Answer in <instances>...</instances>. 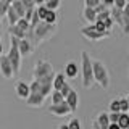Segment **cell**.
<instances>
[{"instance_id":"obj_32","label":"cell","mask_w":129,"mask_h":129,"mask_svg":"<svg viewBox=\"0 0 129 129\" xmlns=\"http://www.w3.org/2000/svg\"><path fill=\"white\" fill-rule=\"evenodd\" d=\"M70 90H71V86H70L68 82H64V86H63L61 89H60V94L63 95V99H64V97H66L68 94H70Z\"/></svg>"},{"instance_id":"obj_41","label":"cell","mask_w":129,"mask_h":129,"mask_svg":"<svg viewBox=\"0 0 129 129\" xmlns=\"http://www.w3.org/2000/svg\"><path fill=\"white\" fill-rule=\"evenodd\" d=\"M2 50H3V47H2V44H0V55H2Z\"/></svg>"},{"instance_id":"obj_42","label":"cell","mask_w":129,"mask_h":129,"mask_svg":"<svg viewBox=\"0 0 129 129\" xmlns=\"http://www.w3.org/2000/svg\"><path fill=\"white\" fill-rule=\"evenodd\" d=\"M0 37H2V27H0Z\"/></svg>"},{"instance_id":"obj_9","label":"cell","mask_w":129,"mask_h":129,"mask_svg":"<svg viewBox=\"0 0 129 129\" xmlns=\"http://www.w3.org/2000/svg\"><path fill=\"white\" fill-rule=\"evenodd\" d=\"M45 99L47 97H44L42 94H39V92H31L29 97H27L24 102H26L29 107H34V108H39V107H42L44 102H45Z\"/></svg>"},{"instance_id":"obj_36","label":"cell","mask_w":129,"mask_h":129,"mask_svg":"<svg viewBox=\"0 0 129 129\" xmlns=\"http://www.w3.org/2000/svg\"><path fill=\"white\" fill-rule=\"evenodd\" d=\"M100 2H102L103 5H105V7H111V5H113V2H115V0H100Z\"/></svg>"},{"instance_id":"obj_18","label":"cell","mask_w":129,"mask_h":129,"mask_svg":"<svg viewBox=\"0 0 129 129\" xmlns=\"http://www.w3.org/2000/svg\"><path fill=\"white\" fill-rule=\"evenodd\" d=\"M8 32H10V36H13V37L16 39H24L26 37V31L19 29L16 24H13V26H10V29H8Z\"/></svg>"},{"instance_id":"obj_28","label":"cell","mask_w":129,"mask_h":129,"mask_svg":"<svg viewBox=\"0 0 129 129\" xmlns=\"http://www.w3.org/2000/svg\"><path fill=\"white\" fill-rule=\"evenodd\" d=\"M36 11H37V15H39V19L42 21V19H44V16H45V13H47V8H45V5H39V7H36Z\"/></svg>"},{"instance_id":"obj_11","label":"cell","mask_w":129,"mask_h":129,"mask_svg":"<svg viewBox=\"0 0 129 129\" xmlns=\"http://www.w3.org/2000/svg\"><path fill=\"white\" fill-rule=\"evenodd\" d=\"M18 50H19V55L21 56H29L36 48L32 47V44L27 39H19L18 40Z\"/></svg>"},{"instance_id":"obj_5","label":"cell","mask_w":129,"mask_h":129,"mask_svg":"<svg viewBox=\"0 0 129 129\" xmlns=\"http://www.w3.org/2000/svg\"><path fill=\"white\" fill-rule=\"evenodd\" d=\"M18 40L19 39L10 36V50H8V55H7V58L10 60V63H11V68H13V74L15 76L19 73V68H21V58H23V56L19 55V50H18Z\"/></svg>"},{"instance_id":"obj_14","label":"cell","mask_w":129,"mask_h":129,"mask_svg":"<svg viewBox=\"0 0 129 129\" xmlns=\"http://www.w3.org/2000/svg\"><path fill=\"white\" fill-rule=\"evenodd\" d=\"M66 78H70V79H74V78H78V64L76 63H68L66 66H64V73H63Z\"/></svg>"},{"instance_id":"obj_39","label":"cell","mask_w":129,"mask_h":129,"mask_svg":"<svg viewBox=\"0 0 129 129\" xmlns=\"http://www.w3.org/2000/svg\"><path fill=\"white\" fill-rule=\"evenodd\" d=\"M34 3H36V7H39V5H44V0H34Z\"/></svg>"},{"instance_id":"obj_16","label":"cell","mask_w":129,"mask_h":129,"mask_svg":"<svg viewBox=\"0 0 129 129\" xmlns=\"http://www.w3.org/2000/svg\"><path fill=\"white\" fill-rule=\"evenodd\" d=\"M5 16H7V19H8V24L10 26H13V24H16V21L19 19V16L16 15V11L13 10V7H8V10H7V13H5Z\"/></svg>"},{"instance_id":"obj_21","label":"cell","mask_w":129,"mask_h":129,"mask_svg":"<svg viewBox=\"0 0 129 129\" xmlns=\"http://www.w3.org/2000/svg\"><path fill=\"white\" fill-rule=\"evenodd\" d=\"M60 3H61V0H45L44 5H45L47 10H55L56 11V8L60 7Z\"/></svg>"},{"instance_id":"obj_2","label":"cell","mask_w":129,"mask_h":129,"mask_svg":"<svg viewBox=\"0 0 129 129\" xmlns=\"http://www.w3.org/2000/svg\"><path fill=\"white\" fill-rule=\"evenodd\" d=\"M92 76H94V81L100 87L108 89V86H110V74H108L107 66L102 61H99V60H92Z\"/></svg>"},{"instance_id":"obj_38","label":"cell","mask_w":129,"mask_h":129,"mask_svg":"<svg viewBox=\"0 0 129 129\" xmlns=\"http://www.w3.org/2000/svg\"><path fill=\"white\" fill-rule=\"evenodd\" d=\"M92 129H102V127L97 124V121H94V123H92Z\"/></svg>"},{"instance_id":"obj_8","label":"cell","mask_w":129,"mask_h":129,"mask_svg":"<svg viewBox=\"0 0 129 129\" xmlns=\"http://www.w3.org/2000/svg\"><path fill=\"white\" fill-rule=\"evenodd\" d=\"M0 73L3 74L5 79H11L13 78V68H11L10 60L7 58V55H0Z\"/></svg>"},{"instance_id":"obj_17","label":"cell","mask_w":129,"mask_h":129,"mask_svg":"<svg viewBox=\"0 0 129 129\" xmlns=\"http://www.w3.org/2000/svg\"><path fill=\"white\" fill-rule=\"evenodd\" d=\"M97 124H99L102 129H107L108 127V124H110V119H108V113H99V116H97Z\"/></svg>"},{"instance_id":"obj_13","label":"cell","mask_w":129,"mask_h":129,"mask_svg":"<svg viewBox=\"0 0 129 129\" xmlns=\"http://www.w3.org/2000/svg\"><path fill=\"white\" fill-rule=\"evenodd\" d=\"M64 82H66V76L63 74V73H58V74L53 76V81H52V90H60Z\"/></svg>"},{"instance_id":"obj_7","label":"cell","mask_w":129,"mask_h":129,"mask_svg":"<svg viewBox=\"0 0 129 129\" xmlns=\"http://www.w3.org/2000/svg\"><path fill=\"white\" fill-rule=\"evenodd\" d=\"M48 111L52 113V115H55V116H70L71 115V108L68 107V103L64 102H60V103H52L50 105V108H48Z\"/></svg>"},{"instance_id":"obj_15","label":"cell","mask_w":129,"mask_h":129,"mask_svg":"<svg viewBox=\"0 0 129 129\" xmlns=\"http://www.w3.org/2000/svg\"><path fill=\"white\" fill-rule=\"evenodd\" d=\"M82 16H84V19H86V21H89V24H94L95 23V18H97V13L94 11V8L86 7L82 10Z\"/></svg>"},{"instance_id":"obj_1","label":"cell","mask_w":129,"mask_h":129,"mask_svg":"<svg viewBox=\"0 0 129 129\" xmlns=\"http://www.w3.org/2000/svg\"><path fill=\"white\" fill-rule=\"evenodd\" d=\"M56 32V23L55 24H48L45 21H39L32 27V34H34V44L36 47L39 44H42L44 40H48Z\"/></svg>"},{"instance_id":"obj_29","label":"cell","mask_w":129,"mask_h":129,"mask_svg":"<svg viewBox=\"0 0 129 129\" xmlns=\"http://www.w3.org/2000/svg\"><path fill=\"white\" fill-rule=\"evenodd\" d=\"M110 111H118V113H121L119 111V100L118 99H115V100H111V102H110Z\"/></svg>"},{"instance_id":"obj_35","label":"cell","mask_w":129,"mask_h":129,"mask_svg":"<svg viewBox=\"0 0 129 129\" xmlns=\"http://www.w3.org/2000/svg\"><path fill=\"white\" fill-rule=\"evenodd\" d=\"M84 3H86V7H89V8H94L97 3H100V0H84Z\"/></svg>"},{"instance_id":"obj_27","label":"cell","mask_w":129,"mask_h":129,"mask_svg":"<svg viewBox=\"0 0 129 129\" xmlns=\"http://www.w3.org/2000/svg\"><path fill=\"white\" fill-rule=\"evenodd\" d=\"M110 16V8H107V10H103L102 13H97V18L95 21H105V19Z\"/></svg>"},{"instance_id":"obj_3","label":"cell","mask_w":129,"mask_h":129,"mask_svg":"<svg viewBox=\"0 0 129 129\" xmlns=\"http://www.w3.org/2000/svg\"><path fill=\"white\" fill-rule=\"evenodd\" d=\"M81 71H82V86L89 89L94 84L92 76V58L87 52H81Z\"/></svg>"},{"instance_id":"obj_37","label":"cell","mask_w":129,"mask_h":129,"mask_svg":"<svg viewBox=\"0 0 129 129\" xmlns=\"http://www.w3.org/2000/svg\"><path fill=\"white\" fill-rule=\"evenodd\" d=\"M107 129H121L119 126H118V124H116V123H110V124H108V127Z\"/></svg>"},{"instance_id":"obj_25","label":"cell","mask_w":129,"mask_h":129,"mask_svg":"<svg viewBox=\"0 0 129 129\" xmlns=\"http://www.w3.org/2000/svg\"><path fill=\"white\" fill-rule=\"evenodd\" d=\"M16 26H18L19 29H23V31H27V27H29V21H27L26 18H19L18 21H16Z\"/></svg>"},{"instance_id":"obj_12","label":"cell","mask_w":129,"mask_h":129,"mask_svg":"<svg viewBox=\"0 0 129 129\" xmlns=\"http://www.w3.org/2000/svg\"><path fill=\"white\" fill-rule=\"evenodd\" d=\"M64 102L68 103V107H70L71 111L74 113L76 110H78V107H79V95H78V92H74V90L71 89L70 94L64 97Z\"/></svg>"},{"instance_id":"obj_10","label":"cell","mask_w":129,"mask_h":129,"mask_svg":"<svg viewBox=\"0 0 129 129\" xmlns=\"http://www.w3.org/2000/svg\"><path fill=\"white\" fill-rule=\"evenodd\" d=\"M15 92H16V95H18L21 100H26L27 97H29V94H31L29 84L24 82V81H18V82H16V86H15Z\"/></svg>"},{"instance_id":"obj_4","label":"cell","mask_w":129,"mask_h":129,"mask_svg":"<svg viewBox=\"0 0 129 129\" xmlns=\"http://www.w3.org/2000/svg\"><path fill=\"white\" fill-rule=\"evenodd\" d=\"M110 16L118 26L123 29L124 34H129V7L126 5L123 10L119 8H110Z\"/></svg>"},{"instance_id":"obj_19","label":"cell","mask_w":129,"mask_h":129,"mask_svg":"<svg viewBox=\"0 0 129 129\" xmlns=\"http://www.w3.org/2000/svg\"><path fill=\"white\" fill-rule=\"evenodd\" d=\"M116 124H118L121 129H129V116H127V113H119Z\"/></svg>"},{"instance_id":"obj_26","label":"cell","mask_w":129,"mask_h":129,"mask_svg":"<svg viewBox=\"0 0 129 129\" xmlns=\"http://www.w3.org/2000/svg\"><path fill=\"white\" fill-rule=\"evenodd\" d=\"M8 7H10V2H8V0H0V18L5 16Z\"/></svg>"},{"instance_id":"obj_22","label":"cell","mask_w":129,"mask_h":129,"mask_svg":"<svg viewBox=\"0 0 129 129\" xmlns=\"http://www.w3.org/2000/svg\"><path fill=\"white\" fill-rule=\"evenodd\" d=\"M50 95H52V103H60V102H63V95L60 94V90H52L50 92Z\"/></svg>"},{"instance_id":"obj_30","label":"cell","mask_w":129,"mask_h":129,"mask_svg":"<svg viewBox=\"0 0 129 129\" xmlns=\"http://www.w3.org/2000/svg\"><path fill=\"white\" fill-rule=\"evenodd\" d=\"M126 5H127V0H115L111 7H115V8H119V10H123V8L126 7Z\"/></svg>"},{"instance_id":"obj_34","label":"cell","mask_w":129,"mask_h":129,"mask_svg":"<svg viewBox=\"0 0 129 129\" xmlns=\"http://www.w3.org/2000/svg\"><path fill=\"white\" fill-rule=\"evenodd\" d=\"M118 116H119V113H118V111H111V113H108V119H110V123H116V121H118Z\"/></svg>"},{"instance_id":"obj_40","label":"cell","mask_w":129,"mask_h":129,"mask_svg":"<svg viewBox=\"0 0 129 129\" xmlns=\"http://www.w3.org/2000/svg\"><path fill=\"white\" fill-rule=\"evenodd\" d=\"M58 129H68V124H61V126H60Z\"/></svg>"},{"instance_id":"obj_31","label":"cell","mask_w":129,"mask_h":129,"mask_svg":"<svg viewBox=\"0 0 129 129\" xmlns=\"http://www.w3.org/2000/svg\"><path fill=\"white\" fill-rule=\"evenodd\" d=\"M103 24H105V29H107L108 32H111V27H113V24H115V21L111 19V16H108V18L103 21Z\"/></svg>"},{"instance_id":"obj_20","label":"cell","mask_w":129,"mask_h":129,"mask_svg":"<svg viewBox=\"0 0 129 129\" xmlns=\"http://www.w3.org/2000/svg\"><path fill=\"white\" fill-rule=\"evenodd\" d=\"M42 21H45L48 24H55L56 23V11L55 10H47V13H45Z\"/></svg>"},{"instance_id":"obj_6","label":"cell","mask_w":129,"mask_h":129,"mask_svg":"<svg viewBox=\"0 0 129 129\" xmlns=\"http://www.w3.org/2000/svg\"><path fill=\"white\" fill-rule=\"evenodd\" d=\"M81 34H82V37H86L87 40L99 42V40L108 37V36H110V32H100V31L95 29L94 24H89V26H84L82 29H81Z\"/></svg>"},{"instance_id":"obj_43","label":"cell","mask_w":129,"mask_h":129,"mask_svg":"<svg viewBox=\"0 0 129 129\" xmlns=\"http://www.w3.org/2000/svg\"><path fill=\"white\" fill-rule=\"evenodd\" d=\"M8 2H10V3H11V2H13V0H8Z\"/></svg>"},{"instance_id":"obj_23","label":"cell","mask_w":129,"mask_h":129,"mask_svg":"<svg viewBox=\"0 0 129 129\" xmlns=\"http://www.w3.org/2000/svg\"><path fill=\"white\" fill-rule=\"evenodd\" d=\"M119 100V111L121 113H126L127 110H129V102H127V99L126 97H121V99H118Z\"/></svg>"},{"instance_id":"obj_33","label":"cell","mask_w":129,"mask_h":129,"mask_svg":"<svg viewBox=\"0 0 129 129\" xmlns=\"http://www.w3.org/2000/svg\"><path fill=\"white\" fill-rule=\"evenodd\" d=\"M94 26H95V29H97V31H100V32H108L107 29H105L103 21H95V23H94Z\"/></svg>"},{"instance_id":"obj_24","label":"cell","mask_w":129,"mask_h":129,"mask_svg":"<svg viewBox=\"0 0 129 129\" xmlns=\"http://www.w3.org/2000/svg\"><path fill=\"white\" fill-rule=\"evenodd\" d=\"M68 129H82L79 118H71V121L68 123Z\"/></svg>"},{"instance_id":"obj_44","label":"cell","mask_w":129,"mask_h":129,"mask_svg":"<svg viewBox=\"0 0 129 129\" xmlns=\"http://www.w3.org/2000/svg\"><path fill=\"white\" fill-rule=\"evenodd\" d=\"M44 2H45V0H44Z\"/></svg>"}]
</instances>
